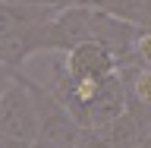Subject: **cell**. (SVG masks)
Wrapping results in <instances>:
<instances>
[{"label":"cell","instance_id":"obj_1","mask_svg":"<svg viewBox=\"0 0 151 148\" xmlns=\"http://www.w3.org/2000/svg\"><path fill=\"white\" fill-rule=\"evenodd\" d=\"M22 82H25L28 95L35 101V110H38V148H76L82 126L73 117V110L47 85L28 79L25 73H22Z\"/></svg>","mask_w":151,"mask_h":148},{"label":"cell","instance_id":"obj_2","mask_svg":"<svg viewBox=\"0 0 151 148\" xmlns=\"http://www.w3.org/2000/svg\"><path fill=\"white\" fill-rule=\"evenodd\" d=\"M0 136L22 148H38V110L22 82V69L13 73V82L0 95Z\"/></svg>","mask_w":151,"mask_h":148},{"label":"cell","instance_id":"obj_3","mask_svg":"<svg viewBox=\"0 0 151 148\" xmlns=\"http://www.w3.org/2000/svg\"><path fill=\"white\" fill-rule=\"evenodd\" d=\"M63 63L73 79H85V82H104L107 76L116 73V57L101 44V41H82L73 51L63 54Z\"/></svg>","mask_w":151,"mask_h":148},{"label":"cell","instance_id":"obj_4","mask_svg":"<svg viewBox=\"0 0 151 148\" xmlns=\"http://www.w3.org/2000/svg\"><path fill=\"white\" fill-rule=\"evenodd\" d=\"M57 16V9L38 6V3H22V0H0V35H19L44 25Z\"/></svg>","mask_w":151,"mask_h":148},{"label":"cell","instance_id":"obj_5","mask_svg":"<svg viewBox=\"0 0 151 148\" xmlns=\"http://www.w3.org/2000/svg\"><path fill=\"white\" fill-rule=\"evenodd\" d=\"M38 28L19 32V35H0V66L22 69V63H25L28 57L38 54Z\"/></svg>","mask_w":151,"mask_h":148},{"label":"cell","instance_id":"obj_6","mask_svg":"<svg viewBox=\"0 0 151 148\" xmlns=\"http://www.w3.org/2000/svg\"><path fill=\"white\" fill-rule=\"evenodd\" d=\"M94 6L132 22L135 28H151V0H98Z\"/></svg>","mask_w":151,"mask_h":148},{"label":"cell","instance_id":"obj_7","mask_svg":"<svg viewBox=\"0 0 151 148\" xmlns=\"http://www.w3.org/2000/svg\"><path fill=\"white\" fill-rule=\"evenodd\" d=\"M76 148H116V145L104 136V129H82Z\"/></svg>","mask_w":151,"mask_h":148},{"label":"cell","instance_id":"obj_8","mask_svg":"<svg viewBox=\"0 0 151 148\" xmlns=\"http://www.w3.org/2000/svg\"><path fill=\"white\" fill-rule=\"evenodd\" d=\"M22 3H38V6H50V9H73V6H94L98 0H22Z\"/></svg>","mask_w":151,"mask_h":148},{"label":"cell","instance_id":"obj_9","mask_svg":"<svg viewBox=\"0 0 151 148\" xmlns=\"http://www.w3.org/2000/svg\"><path fill=\"white\" fill-rule=\"evenodd\" d=\"M135 54L145 66H151V28H139V38H135Z\"/></svg>","mask_w":151,"mask_h":148},{"label":"cell","instance_id":"obj_10","mask_svg":"<svg viewBox=\"0 0 151 148\" xmlns=\"http://www.w3.org/2000/svg\"><path fill=\"white\" fill-rule=\"evenodd\" d=\"M142 148H151V136H148V139H145V142H142Z\"/></svg>","mask_w":151,"mask_h":148},{"label":"cell","instance_id":"obj_11","mask_svg":"<svg viewBox=\"0 0 151 148\" xmlns=\"http://www.w3.org/2000/svg\"><path fill=\"white\" fill-rule=\"evenodd\" d=\"M148 136H151V129H148Z\"/></svg>","mask_w":151,"mask_h":148}]
</instances>
